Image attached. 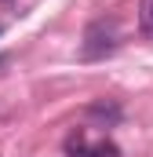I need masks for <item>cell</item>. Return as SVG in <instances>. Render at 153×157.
<instances>
[{
	"label": "cell",
	"mask_w": 153,
	"mask_h": 157,
	"mask_svg": "<svg viewBox=\"0 0 153 157\" xmlns=\"http://www.w3.org/2000/svg\"><path fill=\"white\" fill-rule=\"evenodd\" d=\"M0 62H4V59H0Z\"/></svg>",
	"instance_id": "cell-4"
},
{
	"label": "cell",
	"mask_w": 153,
	"mask_h": 157,
	"mask_svg": "<svg viewBox=\"0 0 153 157\" xmlns=\"http://www.w3.org/2000/svg\"><path fill=\"white\" fill-rule=\"evenodd\" d=\"M113 48H117V22L113 18H95L84 29V44H80V55L84 59H102Z\"/></svg>",
	"instance_id": "cell-1"
},
{
	"label": "cell",
	"mask_w": 153,
	"mask_h": 157,
	"mask_svg": "<svg viewBox=\"0 0 153 157\" xmlns=\"http://www.w3.org/2000/svg\"><path fill=\"white\" fill-rule=\"evenodd\" d=\"M84 157H120V150L113 143H88V154Z\"/></svg>",
	"instance_id": "cell-3"
},
{
	"label": "cell",
	"mask_w": 153,
	"mask_h": 157,
	"mask_svg": "<svg viewBox=\"0 0 153 157\" xmlns=\"http://www.w3.org/2000/svg\"><path fill=\"white\" fill-rule=\"evenodd\" d=\"M139 29H142V37L153 40V0H142L139 4Z\"/></svg>",
	"instance_id": "cell-2"
}]
</instances>
